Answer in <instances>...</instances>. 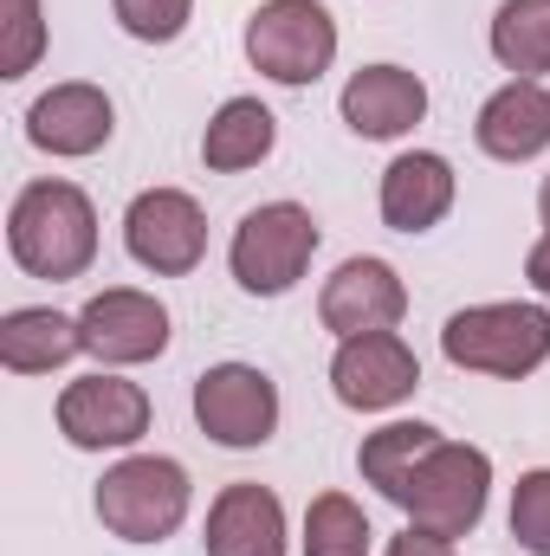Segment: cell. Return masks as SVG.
<instances>
[{
    "instance_id": "7c38bea8",
    "label": "cell",
    "mask_w": 550,
    "mask_h": 556,
    "mask_svg": "<svg viewBox=\"0 0 550 556\" xmlns=\"http://www.w3.org/2000/svg\"><path fill=\"white\" fill-rule=\"evenodd\" d=\"M409 311V285L396 278L389 260H343L337 273L324 278L317 317L337 337H370V330H396Z\"/></svg>"
},
{
    "instance_id": "ac0fdd59",
    "label": "cell",
    "mask_w": 550,
    "mask_h": 556,
    "mask_svg": "<svg viewBox=\"0 0 550 556\" xmlns=\"http://www.w3.org/2000/svg\"><path fill=\"white\" fill-rule=\"evenodd\" d=\"M78 350H85L78 317H59V311H46V304L0 317V363H7L13 376H52V369L72 363Z\"/></svg>"
},
{
    "instance_id": "603a6c76",
    "label": "cell",
    "mask_w": 550,
    "mask_h": 556,
    "mask_svg": "<svg viewBox=\"0 0 550 556\" xmlns=\"http://www.w3.org/2000/svg\"><path fill=\"white\" fill-rule=\"evenodd\" d=\"M512 538H518V551L550 556V466L518 479V492H512Z\"/></svg>"
},
{
    "instance_id": "44dd1931",
    "label": "cell",
    "mask_w": 550,
    "mask_h": 556,
    "mask_svg": "<svg viewBox=\"0 0 550 556\" xmlns=\"http://www.w3.org/2000/svg\"><path fill=\"white\" fill-rule=\"evenodd\" d=\"M492 59L518 78L550 72V0H505L492 13Z\"/></svg>"
},
{
    "instance_id": "484cf974",
    "label": "cell",
    "mask_w": 550,
    "mask_h": 556,
    "mask_svg": "<svg viewBox=\"0 0 550 556\" xmlns=\"http://www.w3.org/2000/svg\"><path fill=\"white\" fill-rule=\"evenodd\" d=\"M389 556H453V538H440V531H421V525H409L396 544H389Z\"/></svg>"
},
{
    "instance_id": "ba28073f",
    "label": "cell",
    "mask_w": 550,
    "mask_h": 556,
    "mask_svg": "<svg viewBox=\"0 0 550 556\" xmlns=\"http://www.w3.org/2000/svg\"><path fill=\"white\" fill-rule=\"evenodd\" d=\"M195 420L214 446H266L278 433V389L266 369L253 363H214L201 382H195Z\"/></svg>"
},
{
    "instance_id": "7402d4cb",
    "label": "cell",
    "mask_w": 550,
    "mask_h": 556,
    "mask_svg": "<svg viewBox=\"0 0 550 556\" xmlns=\"http://www.w3.org/2000/svg\"><path fill=\"white\" fill-rule=\"evenodd\" d=\"M370 518L343 492H317L304 511V556H370Z\"/></svg>"
},
{
    "instance_id": "9c48e42d",
    "label": "cell",
    "mask_w": 550,
    "mask_h": 556,
    "mask_svg": "<svg viewBox=\"0 0 550 556\" xmlns=\"http://www.w3.org/2000/svg\"><path fill=\"white\" fill-rule=\"evenodd\" d=\"M330 389L343 408L357 415H383L396 402H409L421 389V363L396 330H370V337H343V350L330 356Z\"/></svg>"
},
{
    "instance_id": "5bb4252c",
    "label": "cell",
    "mask_w": 550,
    "mask_h": 556,
    "mask_svg": "<svg viewBox=\"0 0 550 556\" xmlns=\"http://www.w3.org/2000/svg\"><path fill=\"white\" fill-rule=\"evenodd\" d=\"M117 130V111L98 85H52L33 111H26V137L46 155H98Z\"/></svg>"
},
{
    "instance_id": "e0dca14e",
    "label": "cell",
    "mask_w": 550,
    "mask_h": 556,
    "mask_svg": "<svg viewBox=\"0 0 550 556\" xmlns=\"http://www.w3.org/2000/svg\"><path fill=\"white\" fill-rule=\"evenodd\" d=\"M453 207V168L434 149H409L383 168V220L396 233H427Z\"/></svg>"
},
{
    "instance_id": "ffe728a7",
    "label": "cell",
    "mask_w": 550,
    "mask_h": 556,
    "mask_svg": "<svg viewBox=\"0 0 550 556\" xmlns=\"http://www.w3.org/2000/svg\"><path fill=\"white\" fill-rule=\"evenodd\" d=\"M434 446H440V427H427V420H389V427H376V433L363 440V453H357L363 485H376L389 505H402L414 466H421Z\"/></svg>"
},
{
    "instance_id": "8fae6325",
    "label": "cell",
    "mask_w": 550,
    "mask_h": 556,
    "mask_svg": "<svg viewBox=\"0 0 550 556\" xmlns=\"http://www.w3.org/2000/svg\"><path fill=\"white\" fill-rule=\"evenodd\" d=\"M78 330H85V356H98L104 369H130V363H149L168 350V311L130 285L98 291L78 311Z\"/></svg>"
},
{
    "instance_id": "2e32d148",
    "label": "cell",
    "mask_w": 550,
    "mask_h": 556,
    "mask_svg": "<svg viewBox=\"0 0 550 556\" xmlns=\"http://www.w3.org/2000/svg\"><path fill=\"white\" fill-rule=\"evenodd\" d=\"M473 137H479V149L492 162H532V155H545L550 149V91L538 78H512L505 91L486 98Z\"/></svg>"
},
{
    "instance_id": "52a82bcc",
    "label": "cell",
    "mask_w": 550,
    "mask_h": 556,
    "mask_svg": "<svg viewBox=\"0 0 550 556\" xmlns=\"http://www.w3.org/2000/svg\"><path fill=\"white\" fill-rule=\"evenodd\" d=\"M124 247H130V260L142 273L182 278L208 253V214L182 188H142L130 201V214H124Z\"/></svg>"
},
{
    "instance_id": "4316f807",
    "label": "cell",
    "mask_w": 550,
    "mask_h": 556,
    "mask_svg": "<svg viewBox=\"0 0 550 556\" xmlns=\"http://www.w3.org/2000/svg\"><path fill=\"white\" fill-rule=\"evenodd\" d=\"M525 278H532V291H538V298H550V233L525 253Z\"/></svg>"
},
{
    "instance_id": "7a4b0ae2",
    "label": "cell",
    "mask_w": 550,
    "mask_h": 556,
    "mask_svg": "<svg viewBox=\"0 0 550 556\" xmlns=\"http://www.w3.org/2000/svg\"><path fill=\"white\" fill-rule=\"evenodd\" d=\"M440 350H447L453 369L518 382L538 363H550V311L545 304H473V311H453L440 324Z\"/></svg>"
},
{
    "instance_id": "8992f818",
    "label": "cell",
    "mask_w": 550,
    "mask_h": 556,
    "mask_svg": "<svg viewBox=\"0 0 550 556\" xmlns=\"http://www.w3.org/2000/svg\"><path fill=\"white\" fill-rule=\"evenodd\" d=\"M317 253V220L298 201H266L234 227V278L253 298H285Z\"/></svg>"
},
{
    "instance_id": "6da1fadb",
    "label": "cell",
    "mask_w": 550,
    "mask_h": 556,
    "mask_svg": "<svg viewBox=\"0 0 550 556\" xmlns=\"http://www.w3.org/2000/svg\"><path fill=\"white\" fill-rule=\"evenodd\" d=\"M7 253L33 278H78L98 260V214L78 181H26L7 207Z\"/></svg>"
},
{
    "instance_id": "4fadbf2b",
    "label": "cell",
    "mask_w": 550,
    "mask_h": 556,
    "mask_svg": "<svg viewBox=\"0 0 550 556\" xmlns=\"http://www.w3.org/2000/svg\"><path fill=\"white\" fill-rule=\"evenodd\" d=\"M337 111H343V124H350L357 137H370V142L409 137L414 124L427 117V85L414 78L409 65H363V72L343 85Z\"/></svg>"
},
{
    "instance_id": "83f0119b",
    "label": "cell",
    "mask_w": 550,
    "mask_h": 556,
    "mask_svg": "<svg viewBox=\"0 0 550 556\" xmlns=\"http://www.w3.org/2000/svg\"><path fill=\"white\" fill-rule=\"evenodd\" d=\"M538 214H545V227H550V175H545V188H538Z\"/></svg>"
},
{
    "instance_id": "9a60e30c",
    "label": "cell",
    "mask_w": 550,
    "mask_h": 556,
    "mask_svg": "<svg viewBox=\"0 0 550 556\" xmlns=\"http://www.w3.org/2000/svg\"><path fill=\"white\" fill-rule=\"evenodd\" d=\"M201 544H208V556H285V505L253 479L221 485V498L208 505Z\"/></svg>"
},
{
    "instance_id": "3957f363",
    "label": "cell",
    "mask_w": 550,
    "mask_h": 556,
    "mask_svg": "<svg viewBox=\"0 0 550 556\" xmlns=\"http://www.w3.org/2000/svg\"><path fill=\"white\" fill-rule=\"evenodd\" d=\"M98 518L124 544H162L188 518V472L162 453H137L98 479Z\"/></svg>"
},
{
    "instance_id": "30bf717a",
    "label": "cell",
    "mask_w": 550,
    "mask_h": 556,
    "mask_svg": "<svg viewBox=\"0 0 550 556\" xmlns=\"http://www.w3.org/2000/svg\"><path fill=\"white\" fill-rule=\"evenodd\" d=\"M59 433L85 453H111V446H137L149 433V395L137 382L98 369V376H78L65 395H59Z\"/></svg>"
},
{
    "instance_id": "d4e9b609",
    "label": "cell",
    "mask_w": 550,
    "mask_h": 556,
    "mask_svg": "<svg viewBox=\"0 0 550 556\" xmlns=\"http://www.w3.org/2000/svg\"><path fill=\"white\" fill-rule=\"evenodd\" d=\"M111 13H117V26H124L130 39H142V46H168V39H182L195 0H111Z\"/></svg>"
},
{
    "instance_id": "d6986e66",
    "label": "cell",
    "mask_w": 550,
    "mask_h": 556,
    "mask_svg": "<svg viewBox=\"0 0 550 556\" xmlns=\"http://www.w3.org/2000/svg\"><path fill=\"white\" fill-rule=\"evenodd\" d=\"M273 142H278V124L260 98H227L214 111L208 137H201V162L214 175H240V168H260L273 155Z\"/></svg>"
},
{
    "instance_id": "5b68a950",
    "label": "cell",
    "mask_w": 550,
    "mask_h": 556,
    "mask_svg": "<svg viewBox=\"0 0 550 556\" xmlns=\"http://www.w3.org/2000/svg\"><path fill=\"white\" fill-rule=\"evenodd\" d=\"M486 485H492V459L479 446H460V440H440L409 479V525L421 531H440V538H466L479 531L486 518Z\"/></svg>"
},
{
    "instance_id": "277c9868",
    "label": "cell",
    "mask_w": 550,
    "mask_h": 556,
    "mask_svg": "<svg viewBox=\"0 0 550 556\" xmlns=\"http://www.w3.org/2000/svg\"><path fill=\"white\" fill-rule=\"evenodd\" d=\"M247 59L273 85H317L337 59V20L317 0H266L247 20Z\"/></svg>"
},
{
    "instance_id": "cb8c5ba5",
    "label": "cell",
    "mask_w": 550,
    "mask_h": 556,
    "mask_svg": "<svg viewBox=\"0 0 550 556\" xmlns=\"http://www.w3.org/2000/svg\"><path fill=\"white\" fill-rule=\"evenodd\" d=\"M0 26H7V46H0V78H26L39 46H46V26H39V0H0Z\"/></svg>"
}]
</instances>
